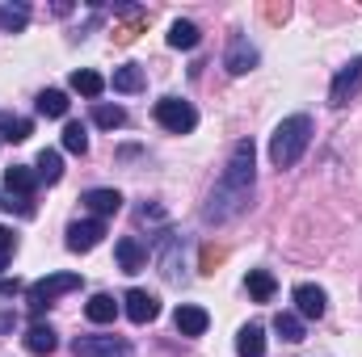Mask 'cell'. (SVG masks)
Segmentation results:
<instances>
[{"label":"cell","instance_id":"obj_1","mask_svg":"<svg viewBox=\"0 0 362 357\" xmlns=\"http://www.w3.org/2000/svg\"><path fill=\"white\" fill-rule=\"evenodd\" d=\"M253 181H257V147H253V139H240V143L232 147V156H228L219 181H215L211 193H206L202 223H215V227H219V223L240 219V214L249 210V202H253Z\"/></svg>","mask_w":362,"mask_h":357},{"label":"cell","instance_id":"obj_2","mask_svg":"<svg viewBox=\"0 0 362 357\" xmlns=\"http://www.w3.org/2000/svg\"><path fill=\"white\" fill-rule=\"evenodd\" d=\"M312 118L308 114H291V118H282L278 126H274L270 135V164L282 173V169H295L299 160H303V152H308V143H312Z\"/></svg>","mask_w":362,"mask_h":357},{"label":"cell","instance_id":"obj_3","mask_svg":"<svg viewBox=\"0 0 362 357\" xmlns=\"http://www.w3.org/2000/svg\"><path fill=\"white\" fill-rule=\"evenodd\" d=\"M81 286H85V277H81V273H47L42 282H34V286L25 290L30 315H42L55 298H64V294H72V290H81Z\"/></svg>","mask_w":362,"mask_h":357},{"label":"cell","instance_id":"obj_4","mask_svg":"<svg viewBox=\"0 0 362 357\" xmlns=\"http://www.w3.org/2000/svg\"><path fill=\"white\" fill-rule=\"evenodd\" d=\"M152 114H156V122H160L169 135H189V131L198 126V109H194L189 101H181V97H160Z\"/></svg>","mask_w":362,"mask_h":357},{"label":"cell","instance_id":"obj_5","mask_svg":"<svg viewBox=\"0 0 362 357\" xmlns=\"http://www.w3.org/2000/svg\"><path fill=\"white\" fill-rule=\"evenodd\" d=\"M72 353L76 357H135L127 337H76L72 341Z\"/></svg>","mask_w":362,"mask_h":357},{"label":"cell","instance_id":"obj_6","mask_svg":"<svg viewBox=\"0 0 362 357\" xmlns=\"http://www.w3.org/2000/svg\"><path fill=\"white\" fill-rule=\"evenodd\" d=\"M362 89V55H354L337 76H333V89H329V105H350Z\"/></svg>","mask_w":362,"mask_h":357},{"label":"cell","instance_id":"obj_7","mask_svg":"<svg viewBox=\"0 0 362 357\" xmlns=\"http://www.w3.org/2000/svg\"><path fill=\"white\" fill-rule=\"evenodd\" d=\"M257 59H262V55H257V47H253L245 34H232V38H228L223 68H228L232 76H245V72H253V68H257Z\"/></svg>","mask_w":362,"mask_h":357},{"label":"cell","instance_id":"obj_8","mask_svg":"<svg viewBox=\"0 0 362 357\" xmlns=\"http://www.w3.org/2000/svg\"><path fill=\"white\" fill-rule=\"evenodd\" d=\"M122 311H127V320H131V324H152V320L160 315V298L135 286V290H127V294H122Z\"/></svg>","mask_w":362,"mask_h":357},{"label":"cell","instance_id":"obj_9","mask_svg":"<svg viewBox=\"0 0 362 357\" xmlns=\"http://www.w3.org/2000/svg\"><path fill=\"white\" fill-rule=\"evenodd\" d=\"M291 298H295V311H299L303 320H320V315L329 311V294H325L320 286H312V282H299V286L291 290Z\"/></svg>","mask_w":362,"mask_h":357},{"label":"cell","instance_id":"obj_10","mask_svg":"<svg viewBox=\"0 0 362 357\" xmlns=\"http://www.w3.org/2000/svg\"><path fill=\"white\" fill-rule=\"evenodd\" d=\"M101 240H105V223L101 219H76L68 227V248L72 253H93Z\"/></svg>","mask_w":362,"mask_h":357},{"label":"cell","instance_id":"obj_11","mask_svg":"<svg viewBox=\"0 0 362 357\" xmlns=\"http://www.w3.org/2000/svg\"><path fill=\"white\" fill-rule=\"evenodd\" d=\"M156 261H160V273H165L169 282L181 277V240L173 231H160V240H156Z\"/></svg>","mask_w":362,"mask_h":357},{"label":"cell","instance_id":"obj_12","mask_svg":"<svg viewBox=\"0 0 362 357\" xmlns=\"http://www.w3.org/2000/svg\"><path fill=\"white\" fill-rule=\"evenodd\" d=\"M38 185H42L38 173L25 169V164H8V169H4V193H8V198H34Z\"/></svg>","mask_w":362,"mask_h":357},{"label":"cell","instance_id":"obj_13","mask_svg":"<svg viewBox=\"0 0 362 357\" xmlns=\"http://www.w3.org/2000/svg\"><path fill=\"white\" fill-rule=\"evenodd\" d=\"M114 257H118V269H122V273H139V269L148 265V248H144L135 236H122V240L114 244Z\"/></svg>","mask_w":362,"mask_h":357},{"label":"cell","instance_id":"obj_14","mask_svg":"<svg viewBox=\"0 0 362 357\" xmlns=\"http://www.w3.org/2000/svg\"><path fill=\"white\" fill-rule=\"evenodd\" d=\"M173 324H177L181 337H202L211 328V315L202 307H194V303H181L177 311H173Z\"/></svg>","mask_w":362,"mask_h":357},{"label":"cell","instance_id":"obj_15","mask_svg":"<svg viewBox=\"0 0 362 357\" xmlns=\"http://www.w3.org/2000/svg\"><path fill=\"white\" fill-rule=\"evenodd\" d=\"M81 202L93 210V219H105V214H118L122 210V193L118 189H85Z\"/></svg>","mask_w":362,"mask_h":357},{"label":"cell","instance_id":"obj_16","mask_svg":"<svg viewBox=\"0 0 362 357\" xmlns=\"http://www.w3.org/2000/svg\"><path fill=\"white\" fill-rule=\"evenodd\" d=\"M236 353L240 357H266V328L262 324H245L236 332Z\"/></svg>","mask_w":362,"mask_h":357},{"label":"cell","instance_id":"obj_17","mask_svg":"<svg viewBox=\"0 0 362 357\" xmlns=\"http://www.w3.org/2000/svg\"><path fill=\"white\" fill-rule=\"evenodd\" d=\"M55 345H59V337H55L51 324H30V332H25V349H30L34 357L55 353Z\"/></svg>","mask_w":362,"mask_h":357},{"label":"cell","instance_id":"obj_18","mask_svg":"<svg viewBox=\"0 0 362 357\" xmlns=\"http://www.w3.org/2000/svg\"><path fill=\"white\" fill-rule=\"evenodd\" d=\"M34 173H38L42 185H59V177H64V156L55 147H42L38 160H34Z\"/></svg>","mask_w":362,"mask_h":357},{"label":"cell","instance_id":"obj_19","mask_svg":"<svg viewBox=\"0 0 362 357\" xmlns=\"http://www.w3.org/2000/svg\"><path fill=\"white\" fill-rule=\"evenodd\" d=\"M118 298L114 294H93L89 303H85V315H89V324H114L118 320Z\"/></svg>","mask_w":362,"mask_h":357},{"label":"cell","instance_id":"obj_20","mask_svg":"<svg viewBox=\"0 0 362 357\" xmlns=\"http://www.w3.org/2000/svg\"><path fill=\"white\" fill-rule=\"evenodd\" d=\"M25 25H30V4L4 0V4H0V30H4V34H21Z\"/></svg>","mask_w":362,"mask_h":357},{"label":"cell","instance_id":"obj_21","mask_svg":"<svg viewBox=\"0 0 362 357\" xmlns=\"http://www.w3.org/2000/svg\"><path fill=\"white\" fill-rule=\"evenodd\" d=\"M274 332H278L286 345H299V341H308V328H303V320H299L295 311H278V315H274Z\"/></svg>","mask_w":362,"mask_h":357},{"label":"cell","instance_id":"obj_22","mask_svg":"<svg viewBox=\"0 0 362 357\" xmlns=\"http://www.w3.org/2000/svg\"><path fill=\"white\" fill-rule=\"evenodd\" d=\"M30 135H34V122H30V118L0 114V143H25Z\"/></svg>","mask_w":362,"mask_h":357},{"label":"cell","instance_id":"obj_23","mask_svg":"<svg viewBox=\"0 0 362 357\" xmlns=\"http://www.w3.org/2000/svg\"><path fill=\"white\" fill-rule=\"evenodd\" d=\"M34 105H38L42 118H68V92L64 89H42Z\"/></svg>","mask_w":362,"mask_h":357},{"label":"cell","instance_id":"obj_24","mask_svg":"<svg viewBox=\"0 0 362 357\" xmlns=\"http://www.w3.org/2000/svg\"><path fill=\"white\" fill-rule=\"evenodd\" d=\"M198 42H202V34H198L194 21H173V25H169V47H173V51H194Z\"/></svg>","mask_w":362,"mask_h":357},{"label":"cell","instance_id":"obj_25","mask_svg":"<svg viewBox=\"0 0 362 357\" xmlns=\"http://www.w3.org/2000/svg\"><path fill=\"white\" fill-rule=\"evenodd\" d=\"M93 122H97L101 131H122V126H127V109H122V105L97 101V105H93Z\"/></svg>","mask_w":362,"mask_h":357},{"label":"cell","instance_id":"obj_26","mask_svg":"<svg viewBox=\"0 0 362 357\" xmlns=\"http://www.w3.org/2000/svg\"><path fill=\"white\" fill-rule=\"evenodd\" d=\"M110 85H114V92H139V89H144V68H139V63H127V68H114V76H110Z\"/></svg>","mask_w":362,"mask_h":357},{"label":"cell","instance_id":"obj_27","mask_svg":"<svg viewBox=\"0 0 362 357\" xmlns=\"http://www.w3.org/2000/svg\"><path fill=\"white\" fill-rule=\"evenodd\" d=\"M274 290H278V282H274L270 269H249V294H253V303H270Z\"/></svg>","mask_w":362,"mask_h":357},{"label":"cell","instance_id":"obj_28","mask_svg":"<svg viewBox=\"0 0 362 357\" xmlns=\"http://www.w3.org/2000/svg\"><path fill=\"white\" fill-rule=\"evenodd\" d=\"M72 89L93 101V97H101V92H105V76H97L93 68H76V72H72Z\"/></svg>","mask_w":362,"mask_h":357},{"label":"cell","instance_id":"obj_29","mask_svg":"<svg viewBox=\"0 0 362 357\" xmlns=\"http://www.w3.org/2000/svg\"><path fill=\"white\" fill-rule=\"evenodd\" d=\"M64 147H68L72 156H85V152H89V131H85V122H68V126H64Z\"/></svg>","mask_w":362,"mask_h":357},{"label":"cell","instance_id":"obj_30","mask_svg":"<svg viewBox=\"0 0 362 357\" xmlns=\"http://www.w3.org/2000/svg\"><path fill=\"white\" fill-rule=\"evenodd\" d=\"M13 253H17V236H13V227H0V273L13 261Z\"/></svg>","mask_w":362,"mask_h":357},{"label":"cell","instance_id":"obj_31","mask_svg":"<svg viewBox=\"0 0 362 357\" xmlns=\"http://www.w3.org/2000/svg\"><path fill=\"white\" fill-rule=\"evenodd\" d=\"M0 206H4V210H17L21 219H34V198H4Z\"/></svg>","mask_w":362,"mask_h":357},{"label":"cell","instance_id":"obj_32","mask_svg":"<svg viewBox=\"0 0 362 357\" xmlns=\"http://www.w3.org/2000/svg\"><path fill=\"white\" fill-rule=\"evenodd\" d=\"M17 290V282H0V294H13Z\"/></svg>","mask_w":362,"mask_h":357}]
</instances>
